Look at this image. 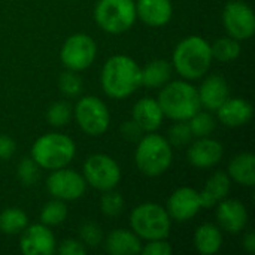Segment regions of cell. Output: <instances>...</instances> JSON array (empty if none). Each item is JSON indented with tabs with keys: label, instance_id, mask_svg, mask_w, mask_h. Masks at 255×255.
I'll return each mask as SVG.
<instances>
[{
	"label": "cell",
	"instance_id": "1",
	"mask_svg": "<svg viewBox=\"0 0 255 255\" xmlns=\"http://www.w3.org/2000/svg\"><path fill=\"white\" fill-rule=\"evenodd\" d=\"M100 82L111 99H126L142 85L140 67L128 55H112L103 64Z\"/></svg>",
	"mask_w": 255,
	"mask_h": 255
},
{
	"label": "cell",
	"instance_id": "2",
	"mask_svg": "<svg viewBox=\"0 0 255 255\" xmlns=\"http://www.w3.org/2000/svg\"><path fill=\"white\" fill-rule=\"evenodd\" d=\"M172 61L175 70L185 81L199 79L211 67V45L202 36H188L176 45Z\"/></svg>",
	"mask_w": 255,
	"mask_h": 255
},
{
	"label": "cell",
	"instance_id": "3",
	"mask_svg": "<svg viewBox=\"0 0 255 255\" xmlns=\"http://www.w3.org/2000/svg\"><path fill=\"white\" fill-rule=\"evenodd\" d=\"M157 102L163 115L173 121H188L202 108L197 88L185 79L164 84Z\"/></svg>",
	"mask_w": 255,
	"mask_h": 255
},
{
	"label": "cell",
	"instance_id": "4",
	"mask_svg": "<svg viewBox=\"0 0 255 255\" xmlns=\"http://www.w3.org/2000/svg\"><path fill=\"white\" fill-rule=\"evenodd\" d=\"M137 169L149 178L163 175L173 161V151L169 140L155 131L146 133L137 140L134 152Z\"/></svg>",
	"mask_w": 255,
	"mask_h": 255
},
{
	"label": "cell",
	"instance_id": "5",
	"mask_svg": "<svg viewBox=\"0 0 255 255\" xmlns=\"http://www.w3.org/2000/svg\"><path fill=\"white\" fill-rule=\"evenodd\" d=\"M75 142L63 133H46L31 146V158L40 169L57 170L66 167L75 157Z\"/></svg>",
	"mask_w": 255,
	"mask_h": 255
},
{
	"label": "cell",
	"instance_id": "6",
	"mask_svg": "<svg viewBox=\"0 0 255 255\" xmlns=\"http://www.w3.org/2000/svg\"><path fill=\"white\" fill-rule=\"evenodd\" d=\"M172 218L166 208L158 203H142L130 214V227L134 235L145 241L166 239L170 233Z\"/></svg>",
	"mask_w": 255,
	"mask_h": 255
},
{
	"label": "cell",
	"instance_id": "7",
	"mask_svg": "<svg viewBox=\"0 0 255 255\" xmlns=\"http://www.w3.org/2000/svg\"><path fill=\"white\" fill-rule=\"evenodd\" d=\"M136 18V3L133 0H99L94 7L97 25L109 34L127 31Z\"/></svg>",
	"mask_w": 255,
	"mask_h": 255
},
{
	"label": "cell",
	"instance_id": "8",
	"mask_svg": "<svg viewBox=\"0 0 255 255\" xmlns=\"http://www.w3.org/2000/svg\"><path fill=\"white\" fill-rule=\"evenodd\" d=\"M82 176L87 185L94 190L109 191L120 184L121 169L112 157L106 154H93L84 163Z\"/></svg>",
	"mask_w": 255,
	"mask_h": 255
},
{
	"label": "cell",
	"instance_id": "9",
	"mask_svg": "<svg viewBox=\"0 0 255 255\" xmlns=\"http://www.w3.org/2000/svg\"><path fill=\"white\" fill-rule=\"evenodd\" d=\"M75 118L81 130L88 136H102L111 124L108 106L96 96H85L78 100Z\"/></svg>",
	"mask_w": 255,
	"mask_h": 255
},
{
	"label": "cell",
	"instance_id": "10",
	"mask_svg": "<svg viewBox=\"0 0 255 255\" xmlns=\"http://www.w3.org/2000/svg\"><path fill=\"white\" fill-rule=\"evenodd\" d=\"M97 54V45L94 39L85 33H76L69 36L60 51V60L67 70L81 72L88 69Z\"/></svg>",
	"mask_w": 255,
	"mask_h": 255
},
{
	"label": "cell",
	"instance_id": "11",
	"mask_svg": "<svg viewBox=\"0 0 255 255\" xmlns=\"http://www.w3.org/2000/svg\"><path fill=\"white\" fill-rule=\"evenodd\" d=\"M223 22L229 36L236 40H247L254 36V10L242 0H233L226 4L223 10Z\"/></svg>",
	"mask_w": 255,
	"mask_h": 255
},
{
	"label": "cell",
	"instance_id": "12",
	"mask_svg": "<svg viewBox=\"0 0 255 255\" xmlns=\"http://www.w3.org/2000/svg\"><path fill=\"white\" fill-rule=\"evenodd\" d=\"M46 190L48 193L58 200L72 202L78 200L85 194L87 182L84 176L72 169H57L46 179Z\"/></svg>",
	"mask_w": 255,
	"mask_h": 255
},
{
	"label": "cell",
	"instance_id": "13",
	"mask_svg": "<svg viewBox=\"0 0 255 255\" xmlns=\"http://www.w3.org/2000/svg\"><path fill=\"white\" fill-rule=\"evenodd\" d=\"M202 209H203V206H202L200 193L191 187L178 188L169 197L167 206H166L169 217L178 223H185V221L194 218Z\"/></svg>",
	"mask_w": 255,
	"mask_h": 255
},
{
	"label": "cell",
	"instance_id": "14",
	"mask_svg": "<svg viewBox=\"0 0 255 255\" xmlns=\"http://www.w3.org/2000/svg\"><path fill=\"white\" fill-rule=\"evenodd\" d=\"M19 248L25 255H51L55 251V238L48 226L31 224L22 232Z\"/></svg>",
	"mask_w": 255,
	"mask_h": 255
},
{
	"label": "cell",
	"instance_id": "15",
	"mask_svg": "<svg viewBox=\"0 0 255 255\" xmlns=\"http://www.w3.org/2000/svg\"><path fill=\"white\" fill-rule=\"evenodd\" d=\"M224 155V148L221 142L211 137H197V140L188 148L187 157L190 164L199 169L214 167L221 161Z\"/></svg>",
	"mask_w": 255,
	"mask_h": 255
},
{
	"label": "cell",
	"instance_id": "16",
	"mask_svg": "<svg viewBox=\"0 0 255 255\" xmlns=\"http://www.w3.org/2000/svg\"><path fill=\"white\" fill-rule=\"evenodd\" d=\"M217 220L223 230L238 235L248 223V212L244 203L235 199H223L217 205Z\"/></svg>",
	"mask_w": 255,
	"mask_h": 255
},
{
	"label": "cell",
	"instance_id": "17",
	"mask_svg": "<svg viewBox=\"0 0 255 255\" xmlns=\"http://www.w3.org/2000/svg\"><path fill=\"white\" fill-rule=\"evenodd\" d=\"M163 118V111L158 102L152 97H143L137 100L131 111V120L143 130V133H152L160 128Z\"/></svg>",
	"mask_w": 255,
	"mask_h": 255
},
{
	"label": "cell",
	"instance_id": "18",
	"mask_svg": "<svg viewBox=\"0 0 255 255\" xmlns=\"http://www.w3.org/2000/svg\"><path fill=\"white\" fill-rule=\"evenodd\" d=\"M173 13L170 0H137L136 16L149 27L166 25Z\"/></svg>",
	"mask_w": 255,
	"mask_h": 255
},
{
	"label": "cell",
	"instance_id": "19",
	"mask_svg": "<svg viewBox=\"0 0 255 255\" xmlns=\"http://www.w3.org/2000/svg\"><path fill=\"white\" fill-rule=\"evenodd\" d=\"M218 120L226 127L238 128L245 126L253 118V106L250 102L241 97L227 99L218 109Z\"/></svg>",
	"mask_w": 255,
	"mask_h": 255
},
{
	"label": "cell",
	"instance_id": "20",
	"mask_svg": "<svg viewBox=\"0 0 255 255\" xmlns=\"http://www.w3.org/2000/svg\"><path fill=\"white\" fill-rule=\"evenodd\" d=\"M200 105L206 111H217L229 99V84L220 75L208 76L197 90Z\"/></svg>",
	"mask_w": 255,
	"mask_h": 255
},
{
	"label": "cell",
	"instance_id": "21",
	"mask_svg": "<svg viewBox=\"0 0 255 255\" xmlns=\"http://www.w3.org/2000/svg\"><path fill=\"white\" fill-rule=\"evenodd\" d=\"M106 251L112 255H134L140 254L142 242L137 235L131 230L117 229L111 232L105 242Z\"/></svg>",
	"mask_w": 255,
	"mask_h": 255
},
{
	"label": "cell",
	"instance_id": "22",
	"mask_svg": "<svg viewBox=\"0 0 255 255\" xmlns=\"http://www.w3.org/2000/svg\"><path fill=\"white\" fill-rule=\"evenodd\" d=\"M230 176L224 172H215L205 184L203 191H200L202 206L214 208L218 202L226 199L230 193Z\"/></svg>",
	"mask_w": 255,
	"mask_h": 255
},
{
	"label": "cell",
	"instance_id": "23",
	"mask_svg": "<svg viewBox=\"0 0 255 255\" xmlns=\"http://www.w3.org/2000/svg\"><path fill=\"white\" fill-rule=\"evenodd\" d=\"M235 182L244 187H254L255 184V157L251 152H242L236 155L229 164L227 173Z\"/></svg>",
	"mask_w": 255,
	"mask_h": 255
},
{
	"label": "cell",
	"instance_id": "24",
	"mask_svg": "<svg viewBox=\"0 0 255 255\" xmlns=\"http://www.w3.org/2000/svg\"><path fill=\"white\" fill-rule=\"evenodd\" d=\"M223 245V233L214 224H202L194 233V247L203 255L217 254Z\"/></svg>",
	"mask_w": 255,
	"mask_h": 255
},
{
	"label": "cell",
	"instance_id": "25",
	"mask_svg": "<svg viewBox=\"0 0 255 255\" xmlns=\"http://www.w3.org/2000/svg\"><path fill=\"white\" fill-rule=\"evenodd\" d=\"M172 73V67L166 60H154L148 63L143 69H140L142 85L148 88H160L169 82Z\"/></svg>",
	"mask_w": 255,
	"mask_h": 255
},
{
	"label": "cell",
	"instance_id": "26",
	"mask_svg": "<svg viewBox=\"0 0 255 255\" xmlns=\"http://www.w3.org/2000/svg\"><path fill=\"white\" fill-rule=\"evenodd\" d=\"M28 226V218L18 208L4 209L0 214V232L4 235H18Z\"/></svg>",
	"mask_w": 255,
	"mask_h": 255
},
{
	"label": "cell",
	"instance_id": "27",
	"mask_svg": "<svg viewBox=\"0 0 255 255\" xmlns=\"http://www.w3.org/2000/svg\"><path fill=\"white\" fill-rule=\"evenodd\" d=\"M211 52H212V58L223 61V63H229L239 57L241 45H239V40H236L230 36L221 37V39L215 40L214 45H211Z\"/></svg>",
	"mask_w": 255,
	"mask_h": 255
},
{
	"label": "cell",
	"instance_id": "28",
	"mask_svg": "<svg viewBox=\"0 0 255 255\" xmlns=\"http://www.w3.org/2000/svg\"><path fill=\"white\" fill-rule=\"evenodd\" d=\"M67 218V206L63 200H51L48 202L40 212V223L48 226V227H55L60 226L66 221Z\"/></svg>",
	"mask_w": 255,
	"mask_h": 255
},
{
	"label": "cell",
	"instance_id": "29",
	"mask_svg": "<svg viewBox=\"0 0 255 255\" xmlns=\"http://www.w3.org/2000/svg\"><path fill=\"white\" fill-rule=\"evenodd\" d=\"M190 130L196 137H206L215 130V120L209 112H196L188 121Z\"/></svg>",
	"mask_w": 255,
	"mask_h": 255
},
{
	"label": "cell",
	"instance_id": "30",
	"mask_svg": "<svg viewBox=\"0 0 255 255\" xmlns=\"http://www.w3.org/2000/svg\"><path fill=\"white\" fill-rule=\"evenodd\" d=\"M72 118V109L64 102H57L51 105L46 111V120L52 127H64Z\"/></svg>",
	"mask_w": 255,
	"mask_h": 255
},
{
	"label": "cell",
	"instance_id": "31",
	"mask_svg": "<svg viewBox=\"0 0 255 255\" xmlns=\"http://www.w3.org/2000/svg\"><path fill=\"white\" fill-rule=\"evenodd\" d=\"M124 199L120 193H115L114 190L105 191V196L100 199V209L106 217H118L124 209Z\"/></svg>",
	"mask_w": 255,
	"mask_h": 255
},
{
	"label": "cell",
	"instance_id": "32",
	"mask_svg": "<svg viewBox=\"0 0 255 255\" xmlns=\"http://www.w3.org/2000/svg\"><path fill=\"white\" fill-rule=\"evenodd\" d=\"M193 137L194 136L187 121H176V124H173L169 128V143L176 148H182L188 145Z\"/></svg>",
	"mask_w": 255,
	"mask_h": 255
},
{
	"label": "cell",
	"instance_id": "33",
	"mask_svg": "<svg viewBox=\"0 0 255 255\" xmlns=\"http://www.w3.org/2000/svg\"><path fill=\"white\" fill-rule=\"evenodd\" d=\"M79 236H81V242L84 244V247H88V248H96L103 241V232L100 226L91 221H85L79 227Z\"/></svg>",
	"mask_w": 255,
	"mask_h": 255
},
{
	"label": "cell",
	"instance_id": "34",
	"mask_svg": "<svg viewBox=\"0 0 255 255\" xmlns=\"http://www.w3.org/2000/svg\"><path fill=\"white\" fill-rule=\"evenodd\" d=\"M39 164L30 157V158H22L18 164V169H16V173H18V178L19 181L30 187V185H34L39 179Z\"/></svg>",
	"mask_w": 255,
	"mask_h": 255
},
{
	"label": "cell",
	"instance_id": "35",
	"mask_svg": "<svg viewBox=\"0 0 255 255\" xmlns=\"http://www.w3.org/2000/svg\"><path fill=\"white\" fill-rule=\"evenodd\" d=\"M58 87L60 91L67 96V97H75L81 93L82 90V81L81 78L76 75V72L67 70L64 73H61L60 79H58Z\"/></svg>",
	"mask_w": 255,
	"mask_h": 255
},
{
	"label": "cell",
	"instance_id": "36",
	"mask_svg": "<svg viewBox=\"0 0 255 255\" xmlns=\"http://www.w3.org/2000/svg\"><path fill=\"white\" fill-rule=\"evenodd\" d=\"M140 254L143 255H169L172 254V247L166 239L148 241L145 247H142Z\"/></svg>",
	"mask_w": 255,
	"mask_h": 255
},
{
	"label": "cell",
	"instance_id": "37",
	"mask_svg": "<svg viewBox=\"0 0 255 255\" xmlns=\"http://www.w3.org/2000/svg\"><path fill=\"white\" fill-rule=\"evenodd\" d=\"M120 131H121V136L128 142H137L143 136V130L133 120L123 123L120 127Z\"/></svg>",
	"mask_w": 255,
	"mask_h": 255
},
{
	"label": "cell",
	"instance_id": "38",
	"mask_svg": "<svg viewBox=\"0 0 255 255\" xmlns=\"http://www.w3.org/2000/svg\"><path fill=\"white\" fill-rule=\"evenodd\" d=\"M87 253V247L76 239H66L58 247L60 255H84Z\"/></svg>",
	"mask_w": 255,
	"mask_h": 255
},
{
	"label": "cell",
	"instance_id": "39",
	"mask_svg": "<svg viewBox=\"0 0 255 255\" xmlns=\"http://www.w3.org/2000/svg\"><path fill=\"white\" fill-rule=\"evenodd\" d=\"M16 151V143L10 136H0V160H9Z\"/></svg>",
	"mask_w": 255,
	"mask_h": 255
},
{
	"label": "cell",
	"instance_id": "40",
	"mask_svg": "<svg viewBox=\"0 0 255 255\" xmlns=\"http://www.w3.org/2000/svg\"><path fill=\"white\" fill-rule=\"evenodd\" d=\"M244 248L248 253H255V235L254 232H250L245 238H244Z\"/></svg>",
	"mask_w": 255,
	"mask_h": 255
}]
</instances>
